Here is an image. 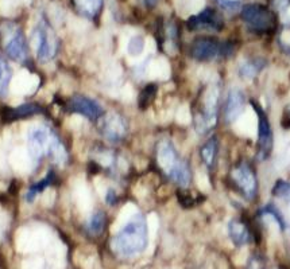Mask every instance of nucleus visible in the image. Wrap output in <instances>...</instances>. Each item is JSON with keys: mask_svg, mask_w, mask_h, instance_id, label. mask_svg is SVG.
<instances>
[{"mask_svg": "<svg viewBox=\"0 0 290 269\" xmlns=\"http://www.w3.org/2000/svg\"><path fill=\"white\" fill-rule=\"evenodd\" d=\"M148 244V229L146 218L142 214H135L133 218L124 225L119 233L112 239V249L120 257H134L138 256Z\"/></svg>", "mask_w": 290, "mask_h": 269, "instance_id": "obj_1", "label": "nucleus"}, {"mask_svg": "<svg viewBox=\"0 0 290 269\" xmlns=\"http://www.w3.org/2000/svg\"><path fill=\"white\" fill-rule=\"evenodd\" d=\"M30 155L36 160L47 157L49 160L61 166L68 160V152L60 137L47 127L33 128L27 137Z\"/></svg>", "mask_w": 290, "mask_h": 269, "instance_id": "obj_2", "label": "nucleus"}, {"mask_svg": "<svg viewBox=\"0 0 290 269\" xmlns=\"http://www.w3.org/2000/svg\"><path fill=\"white\" fill-rule=\"evenodd\" d=\"M239 15L247 30L256 36L273 35L278 29V15L269 4L247 3L243 4Z\"/></svg>", "mask_w": 290, "mask_h": 269, "instance_id": "obj_3", "label": "nucleus"}, {"mask_svg": "<svg viewBox=\"0 0 290 269\" xmlns=\"http://www.w3.org/2000/svg\"><path fill=\"white\" fill-rule=\"evenodd\" d=\"M236 51V45L231 41H220L212 36L196 38L189 47V56L194 61L211 62L215 60H228Z\"/></svg>", "mask_w": 290, "mask_h": 269, "instance_id": "obj_4", "label": "nucleus"}, {"mask_svg": "<svg viewBox=\"0 0 290 269\" xmlns=\"http://www.w3.org/2000/svg\"><path fill=\"white\" fill-rule=\"evenodd\" d=\"M219 85H211L204 93L203 104L194 115V127L200 135H207L216 127L219 119Z\"/></svg>", "mask_w": 290, "mask_h": 269, "instance_id": "obj_5", "label": "nucleus"}, {"mask_svg": "<svg viewBox=\"0 0 290 269\" xmlns=\"http://www.w3.org/2000/svg\"><path fill=\"white\" fill-rule=\"evenodd\" d=\"M229 179L234 183L235 188L246 199L253 202L258 195V175L255 171L254 166L249 160H240L231 168Z\"/></svg>", "mask_w": 290, "mask_h": 269, "instance_id": "obj_6", "label": "nucleus"}, {"mask_svg": "<svg viewBox=\"0 0 290 269\" xmlns=\"http://www.w3.org/2000/svg\"><path fill=\"white\" fill-rule=\"evenodd\" d=\"M251 107L256 113L258 119V139H256V160L258 162H265L271 155L273 146H274V137H273V129H271V122L265 112V109L260 107L259 102L251 100Z\"/></svg>", "mask_w": 290, "mask_h": 269, "instance_id": "obj_7", "label": "nucleus"}, {"mask_svg": "<svg viewBox=\"0 0 290 269\" xmlns=\"http://www.w3.org/2000/svg\"><path fill=\"white\" fill-rule=\"evenodd\" d=\"M34 38H36V51L38 60L41 62L51 61L58 50V39L50 25L42 19L36 26Z\"/></svg>", "mask_w": 290, "mask_h": 269, "instance_id": "obj_8", "label": "nucleus"}, {"mask_svg": "<svg viewBox=\"0 0 290 269\" xmlns=\"http://www.w3.org/2000/svg\"><path fill=\"white\" fill-rule=\"evenodd\" d=\"M4 51L11 60L23 62L27 58V43L23 31L12 23H5L1 29Z\"/></svg>", "mask_w": 290, "mask_h": 269, "instance_id": "obj_9", "label": "nucleus"}, {"mask_svg": "<svg viewBox=\"0 0 290 269\" xmlns=\"http://www.w3.org/2000/svg\"><path fill=\"white\" fill-rule=\"evenodd\" d=\"M186 27L190 31L207 30L212 32H220L224 29L223 15L212 7H207L199 14L192 15L186 21Z\"/></svg>", "mask_w": 290, "mask_h": 269, "instance_id": "obj_10", "label": "nucleus"}, {"mask_svg": "<svg viewBox=\"0 0 290 269\" xmlns=\"http://www.w3.org/2000/svg\"><path fill=\"white\" fill-rule=\"evenodd\" d=\"M99 120H100L99 129L107 140L119 143L124 139L127 133V124L122 116H119L116 113H108V115H103Z\"/></svg>", "mask_w": 290, "mask_h": 269, "instance_id": "obj_11", "label": "nucleus"}, {"mask_svg": "<svg viewBox=\"0 0 290 269\" xmlns=\"http://www.w3.org/2000/svg\"><path fill=\"white\" fill-rule=\"evenodd\" d=\"M182 160L179 156V152L176 151L173 143L169 140H162L157 147V164L158 167L166 174V177L170 178V175L182 164Z\"/></svg>", "mask_w": 290, "mask_h": 269, "instance_id": "obj_12", "label": "nucleus"}, {"mask_svg": "<svg viewBox=\"0 0 290 269\" xmlns=\"http://www.w3.org/2000/svg\"><path fill=\"white\" fill-rule=\"evenodd\" d=\"M247 104L246 94L243 90H240L239 88H232L227 93V98L224 101L223 117L225 124H232L235 122L239 116L243 113Z\"/></svg>", "mask_w": 290, "mask_h": 269, "instance_id": "obj_13", "label": "nucleus"}, {"mask_svg": "<svg viewBox=\"0 0 290 269\" xmlns=\"http://www.w3.org/2000/svg\"><path fill=\"white\" fill-rule=\"evenodd\" d=\"M68 109L71 112L87 117L92 121L99 120L103 116L102 105L96 100H93L91 97L82 96V94L72 97L69 102H68Z\"/></svg>", "mask_w": 290, "mask_h": 269, "instance_id": "obj_14", "label": "nucleus"}, {"mask_svg": "<svg viewBox=\"0 0 290 269\" xmlns=\"http://www.w3.org/2000/svg\"><path fill=\"white\" fill-rule=\"evenodd\" d=\"M228 236L235 246H245L256 241V232L245 219L234 218L228 222Z\"/></svg>", "mask_w": 290, "mask_h": 269, "instance_id": "obj_15", "label": "nucleus"}, {"mask_svg": "<svg viewBox=\"0 0 290 269\" xmlns=\"http://www.w3.org/2000/svg\"><path fill=\"white\" fill-rule=\"evenodd\" d=\"M42 112V108L36 104V102H26L22 104L16 108H4L1 112V117L5 122L15 121V120H21V119H26V117L34 116L38 113Z\"/></svg>", "mask_w": 290, "mask_h": 269, "instance_id": "obj_16", "label": "nucleus"}, {"mask_svg": "<svg viewBox=\"0 0 290 269\" xmlns=\"http://www.w3.org/2000/svg\"><path fill=\"white\" fill-rule=\"evenodd\" d=\"M219 153V139L216 136H211L200 148V157L208 170H214L218 162Z\"/></svg>", "mask_w": 290, "mask_h": 269, "instance_id": "obj_17", "label": "nucleus"}, {"mask_svg": "<svg viewBox=\"0 0 290 269\" xmlns=\"http://www.w3.org/2000/svg\"><path fill=\"white\" fill-rule=\"evenodd\" d=\"M266 66H267V61H266L265 58L253 57V58H249V60H246V61L240 63L238 73L246 81L247 80H254L255 77L258 76Z\"/></svg>", "mask_w": 290, "mask_h": 269, "instance_id": "obj_18", "label": "nucleus"}, {"mask_svg": "<svg viewBox=\"0 0 290 269\" xmlns=\"http://www.w3.org/2000/svg\"><path fill=\"white\" fill-rule=\"evenodd\" d=\"M77 11L85 18H95L103 7V0H74Z\"/></svg>", "mask_w": 290, "mask_h": 269, "instance_id": "obj_19", "label": "nucleus"}, {"mask_svg": "<svg viewBox=\"0 0 290 269\" xmlns=\"http://www.w3.org/2000/svg\"><path fill=\"white\" fill-rule=\"evenodd\" d=\"M258 215H259V217H263V215H269V217H271L282 232H285L286 229H288V222H286L284 214L281 213V210L275 206L274 203H269V205L263 206V208L258 211Z\"/></svg>", "mask_w": 290, "mask_h": 269, "instance_id": "obj_20", "label": "nucleus"}, {"mask_svg": "<svg viewBox=\"0 0 290 269\" xmlns=\"http://www.w3.org/2000/svg\"><path fill=\"white\" fill-rule=\"evenodd\" d=\"M106 225H107V217H106V214H104V211L97 210L96 213L92 214L91 219L88 222V233L91 234V236H100L104 232Z\"/></svg>", "mask_w": 290, "mask_h": 269, "instance_id": "obj_21", "label": "nucleus"}, {"mask_svg": "<svg viewBox=\"0 0 290 269\" xmlns=\"http://www.w3.org/2000/svg\"><path fill=\"white\" fill-rule=\"evenodd\" d=\"M54 178H56V177H54V173L50 171V173L46 175L45 178L41 179V180H39L38 183H36V184H33V186L30 187V190H29L27 194H26V198H27V201H29V202H33L34 198L36 197V194L42 193L46 187H49V186L51 184V182L54 180Z\"/></svg>", "mask_w": 290, "mask_h": 269, "instance_id": "obj_22", "label": "nucleus"}, {"mask_svg": "<svg viewBox=\"0 0 290 269\" xmlns=\"http://www.w3.org/2000/svg\"><path fill=\"white\" fill-rule=\"evenodd\" d=\"M271 194L273 197L277 199H285V201H290V182L286 179H277V182L274 183V186L271 188Z\"/></svg>", "mask_w": 290, "mask_h": 269, "instance_id": "obj_23", "label": "nucleus"}, {"mask_svg": "<svg viewBox=\"0 0 290 269\" xmlns=\"http://www.w3.org/2000/svg\"><path fill=\"white\" fill-rule=\"evenodd\" d=\"M155 94H157V85H154V84L146 85V87L143 88V90L141 91L139 98H138L139 108L141 109H146L153 102V100L155 98Z\"/></svg>", "mask_w": 290, "mask_h": 269, "instance_id": "obj_24", "label": "nucleus"}, {"mask_svg": "<svg viewBox=\"0 0 290 269\" xmlns=\"http://www.w3.org/2000/svg\"><path fill=\"white\" fill-rule=\"evenodd\" d=\"M12 71L4 61H0V96H4L10 84Z\"/></svg>", "mask_w": 290, "mask_h": 269, "instance_id": "obj_25", "label": "nucleus"}, {"mask_svg": "<svg viewBox=\"0 0 290 269\" xmlns=\"http://www.w3.org/2000/svg\"><path fill=\"white\" fill-rule=\"evenodd\" d=\"M215 3L218 4L220 10L227 12V14H236L240 12L243 3L242 0H215Z\"/></svg>", "mask_w": 290, "mask_h": 269, "instance_id": "obj_26", "label": "nucleus"}, {"mask_svg": "<svg viewBox=\"0 0 290 269\" xmlns=\"http://www.w3.org/2000/svg\"><path fill=\"white\" fill-rule=\"evenodd\" d=\"M143 47H145V41L142 36H133L128 42V54L134 57L139 56L143 51Z\"/></svg>", "mask_w": 290, "mask_h": 269, "instance_id": "obj_27", "label": "nucleus"}, {"mask_svg": "<svg viewBox=\"0 0 290 269\" xmlns=\"http://www.w3.org/2000/svg\"><path fill=\"white\" fill-rule=\"evenodd\" d=\"M179 201L185 209L193 208L196 205V198L190 193H188L185 188H181V191L179 193Z\"/></svg>", "mask_w": 290, "mask_h": 269, "instance_id": "obj_28", "label": "nucleus"}, {"mask_svg": "<svg viewBox=\"0 0 290 269\" xmlns=\"http://www.w3.org/2000/svg\"><path fill=\"white\" fill-rule=\"evenodd\" d=\"M106 201H107L108 205H115V203L117 202V194L115 193V190H112V188H109V190H108V194H107V197H106Z\"/></svg>", "mask_w": 290, "mask_h": 269, "instance_id": "obj_29", "label": "nucleus"}, {"mask_svg": "<svg viewBox=\"0 0 290 269\" xmlns=\"http://www.w3.org/2000/svg\"><path fill=\"white\" fill-rule=\"evenodd\" d=\"M141 3L146 8H154L159 3V0H141Z\"/></svg>", "mask_w": 290, "mask_h": 269, "instance_id": "obj_30", "label": "nucleus"}]
</instances>
